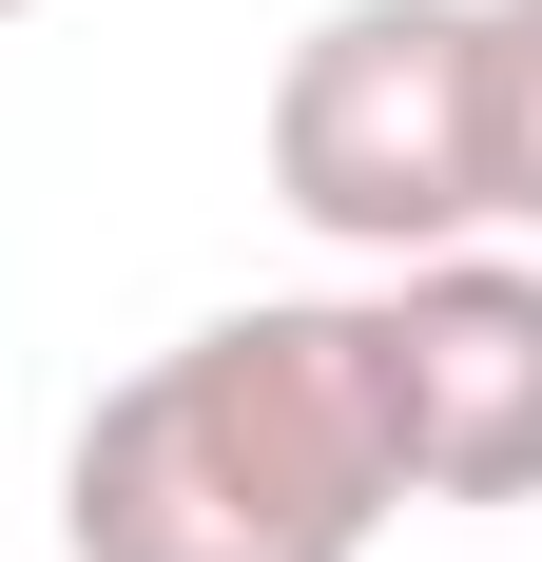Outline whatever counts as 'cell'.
I'll return each instance as SVG.
<instances>
[{
	"mask_svg": "<svg viewBox=\"0 0 542 562\" xmlns=\"http://www.w3.org/2000/svg\"><path fill=\"white\" fill-rule=\"evenodd\" d=\"M407 505L349 291H252L156 369H116L58 447V543L78 562H369Z\"/></svg>",
	"mask_w": 542,
	"mask_h": 562,
	"instance_id": "obj_1",
	"label": "cell"
},
{
	"mask_svg": "<svg viewBox=\"0 0 542 562\" xmlns=\"http://www.w3.org/2000/svg\"><path fill=\"white\" fill-rule=\"evenodd\" d=\"M465 194L485 233H542V0H465Z\"/></svg>",
	"mask_w": 542,
	"mask_h": 562,
	"instance_id": "obj_4",
	"label": "cell"
},
{
	"mask_svg": "<svg viewBox=\"0 0 542 562\" xmlns=\"http://www.w3.org/2000/svg\"><path fill=\"white\" fill-rule=\"evenodd\" d=\"M0 20H39V0H0Z\"/></svg>",
	"mask_w": 542,
	"mask_h": 562,
	"instance_id": "obj_5",
	"label": "cell"
},
{
	"mask_svg": "<svg viewBox=\"0 0 542 562\" xmlns=\"http://www.w3.org/2000/svg\"><path fill=\"white\" fill-rule=\"evenodd\" d=\"M271 194L369 272L465 252L485 233V194H465V0H329L271 78Z\"/></svg>",
	"mask_w": 542,
	"mask_h": 562,
	"instance_id": "obj_2",
	"label": "cell"
},
{
	"mask_svg": "<svg viewBox=\"0 0 542 562\" xmlns=\"http://www.w3.org/2000/svg\"><path fill=\"white\" fill-rule=\"evenodd\" d=\"M369 311V389L407 505H542V252H407Z\"/></svg>",
	"mask_w": 542,
	"mask_h": 562,
	"instance_id": "obj_3",
	"label": "cell"
}]
</instances>
